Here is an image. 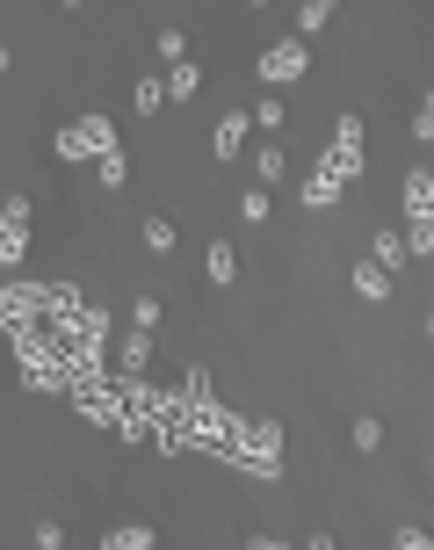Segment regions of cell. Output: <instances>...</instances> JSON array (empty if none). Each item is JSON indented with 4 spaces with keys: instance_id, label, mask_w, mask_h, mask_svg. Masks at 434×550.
<instances>
[{
    "instance_id": "1",
    "label": "cell",
    "mask_w": 434,
    "mask_h": 550,
    "mask_svg": "<svg viewBox=\"0 0 434 550\" xmlns=\"http://www.w3.org/2000/svg\"><path fill=\"white\" fill-rule=\"evenodd\" d=\"M362 167H369V160H362V116L348 109V116L333 124V145L319 152V167L304 174V189H297V196H304V210H326V203H340V196H348L355 181H362Z\"/></svg>"
},
{
    "instance_id": "2",
    "label": "cell",
    "mask_w": 434,
    "mask_h": 550,
    "mask_svg": "<svg viewBox=\"0 0 434 550\" xmlns=\"http://www.w3.org/2000/svg\"><path fill=\"white\" fill-rule=\"evenodd\" d=\"M398 239H406L413 261L434 254V174H427V160L406 174V232H398Z\"/></svg>"
},
{
    "instance_id": "3",
    "label": "cell",
    "mask_w": 434,
    "mask_h": 550,
    "mask_svg": "<svg viewBox=\"0 0 434 550\" xmlns=\"http://www.w3.org/2000/svg\"><path fill=\"white\" fill-rule=\"evenodd\" d=\"M29 254V196H8L0 203V275H15Z\"/></svg>"
},
{
    "instance_id": "4",
    "label": "cell",
    "mask_w": 434,
    "mask_h": 550,
    "mask_svg": "<svg viewBox=\"0 0 434 550\" xmlns=\"http://www.w3.org/2000/svg\"><path fill=\"white\" fill-rule=\"evenodd\" d=\"M254 73H261V87H283V80H304V73H312V44H297V37H283V44H268Z\"/></svg>"
},
{
    "instance_id": "5",
    "label": "cell",
    "mask_w": 434,
    "mask_h": 550,
    "mask_svg": "<svg viewBox=\"0 0 434 550\" xmlns=\"http://www.w3.org/2000/svg\"><path fill=\"white\" fill-rule=\"evenodd\" d=\"M246 138H254V116H246V109H232V116H217V131H210V152H217V160H246Z\"/></svg>"
},
{
    "instance_id": "6",
    "label": "cell",
    "mask_w": 434,
    "mask_h": 550,
    "mask_svg": "<svg viewBox=\"0 0 434 550\" xmlns=\"http://www.w3.org/2000/svg\"><path fill=\"white\" fill-rule=\"evenodd\" d=\"M160 543V529L152 522H116V529H102V550H152Z\"/></svg>"
},
{
    "instance_id": "7",
    "label": "cell",
    "mask_w": 434,
    "mask_h": 550,
    "mask_svg": "<svg viewBox=\"0 0 434 550\" xmlns=\"http://www.w3.org/2000/svg\"><path fill=\"white\" fill-rule=\"evenodd\" d=\"M348 275H355V297H362V304H384V297H391V275H384L377 261H355Z\"/></svg>"
},
{
    "instance_id": "8",
    "label": "cell",
    "mask_w": 434,
    "mask_h": 550,
    "mask_svg": "<svg viewBox=\"0 0 434 550\" xmlns=\"http://www.w3.org/2000/svg\"><path fill=\"white\" fill-rule=\"evenodd\" d=\"M196 87H203V66H196V58H189V66H174V73H160V95H167V102H189Z\"/></svg>"
},
{
    "instance_id": "9",
    "label": "cell",
    "mask_w": 434,
    "mask_h": 550,
    "mask_svg": "<svg viewBox=\"0 0 434 550\" xmlns=\"http://www.w3.org/2000/svg\"><path fill=\"white\" fill-rule=\"evenodd\" d=\"M369 261H377L384 275H406V261H413V254H406V239H398V232H377V247H369Z\"/></svg>"
},
{
    "instance_id": "10",
    "label": "cell",
    "mask_w": 434,
    "mask_h": 550,
    "mask_svg": "<svg viewBox=\"0 0 434 550\" xmlns=\"http://www.w3.org/2000/svg\"><path fill=\"white\" fill-rule=\"evenodd\" d=\"M145 362H152V333L131 326V333H123V362H116V370H123V377H145Z\"/></svg>"
},
{
    "instance_id": "11",
    "label": "cell",
    "mask_w": 434,
    "mask_h": 550,
    "mask_svg": "<svg viewBox=\"0 0 434 550\" xmlns=\"http://www.w3.org/2000/svg\"><path fill=\"white\" fill-rule=\"evenodd\" d=\"M290 174V160H283V145H261L254 152V189H275V181Z\"/></svg>"
},
{
    "instance_id": "12",
    "label": "cell",
    "mask_w": 434,
    "mask_h": 550,
    "mask_svg": "<svg viewBox=\"0 0 434 550\" xmlns=\"http://www.w3.org/2000/svg\"><path fill=\"white\" fill-rule=\"evenodd\" d=\"M95 174H102V189H109V196H123V189H131V160H123V145H116V152H102V160H95Z\"/></svg>"
},
{
    "instance_id": "13",
    "label": "cell",
    "mask_w": 434,
    "mask_h": 550,
    "mask_svg": "<svg viewBox=\"0 0 434 550\" xmlns=\"http://www.w3.org/2000/svg\"><path fill=\"white\" fill-rule=\"evenodd\" d=\"M326 22H333V0H304V8H297V44H304V37H319Z\"/></svg>"
},
{
    "instance_id": "14",
    "label": "cell",
    "mask_w": 434,
    "mask_h": 550,
    "mask_svg": "<svg viewBox=\"0 0 434 550\" xmlns=\"http://www.w3.org/2000/svg\"><path fill=\"white\" fill-rule=\"evenodd\" d=\"M131 109H138V116H160V109H167V95H160V73H145V80L131 87Z\"/></svg>"
},
{
    "instance_id": "15",
    "label": "cell",
    "mask_w": 434,
    "mask_h": 550,
    "mask_svg": "<svg viewBox=\"0 0 434 550\" xmlns=\"http://www.w3.org/2000/svg\"><path fill=\"white\" fill-rule=\"evenodd\" d=\"M145 247H152V254H174V247H181V225H174V218H145Z\"/></svg>"
},
{
    "instance_id": "16",
    "label": "cell",
    "mask_w": 434,
    "mask_h": 550,
    "mask_svg": "<svg viewBox=\"0 0 434 550\" xmlns=\"http://www.w3.org/2000/svg\"><path fill=\"white\" fill-rule=\"evenodd\" d=\"M239 261H232V239H210V283H232Z\"/></svg>"
},
{
    "instance_id": "17",
    "label": "cell",
    "mask_w": 434,
    "mask_h": 550,
    "mask_svg": "<svg viewBox=\"0 0 434 550\" xmlns=\"http://www.w3.org/2000/svg\"><path fill=\"white\" fill-rule=\"evenodd\" d=\"M254 449H261V456H275V464H283V420H254Z\"/></svg>"
},
{
    "instance_id": "18",
    "label": "cell",
    "mask_w": 434,
    "mask_h": 550,
    "mask_svg": "<svg viewBox=\"0 0 434 550\" xmlns=\"http://www.w3.org/2000/svg\"><path fill=\"white\" fill-rule=\"evenodd\" d=\"M246 116H254V131H283V102H275V95H261Z\"/></svg>"
},
{
    "instance_id": "19",
    "label": "cell",
    "mask_w": 434,
    "mask_h": 550,
    "mask_svg": "<svg viewBox=\"0 0 434 550\" xmlns=\"http://www.w3.org/2000/svg\"><path fill=\"white\" fill-rule=\"evenodd\" d=\"M160 319H167L160 297H138V304H131V326H138V333H160Z\"/></svg>"
},
{
    "instance_id": "20",
    "label": "cell",
    "mask_w": 434,
    "mask_h": 550,
    "mask_svg": "<svg viewBox=\"0 0 434 550\" xmlns=\"http://www.w3.org/2000/svg\"><path fill=\"white\" fill-rule=\"evenodd\" d=\"M355 449H362V456H369V449H384V420H377V413H362V420H355Z\"/></svg>"
},
{
    "instance_id": "21",
    "label": "cell",
    "mask_w": 434,
    "mask_h": 550,
    "mask_svg": "<svg viewBox=\"0 0 434 550\" xmlns=\"http://www.w3.org/2000/svg\"><path fill=\"white\" fill-rule=\"evenodd\" d=\"M160 58H167V73L189 66V37H181V29H167V37H160Z\"/></svg>"
},
{
    "instance_id": "22",
    "label": "cell",
    "mask_w": 434,
    "mask_h": 550,
    "mask_svg": "<svg viewBox=\"0 0 434 550\" xmlns=\"http://www.w3.org/2000/svg\"><path fill=\"white\" fill-rule=\"evenodd\" d=\"M239 218H246V225H268V189H246V196H239Z\"/></svg>"
},
{
    "instance_id": "23",
    "label": "cell",
    "mask_w": 434,
    "mask_h": 550,
    "mask_svg": "<svg viewBox=\"0 0 434 550\" xmlns=\"http://www.w3.org/2000/svg\"><path fill=\"white\" fill-rule=\"evenodd\" d=\"M37 550H66V522H37Z\"/></svg>"
},
{
    "instance_id": "24",
    "label": "cell",
    "mask_w": 434,
    "mask_h": 550,
    "mask_svg": "<svg viewBox=\"0 0 434 550\" xmlns=\"http://www.w3.org/2000/svg\"><path fill=\"white\" fill-rule=\"evenodd\" d=\"M413 138H420V145L434 138V102H420V109H413Z\"/></svg>"
},
{
    "instance_id": "25",
    "label": "cell",
    "mask_w": 434,
    "mask_h": 550,
    "mask_svg": "<svg viewBox=\"0 0 434 550\" xmlns=\"http://www.w3.org/2000/svg\"><path fill=\"white\" fill-rule=\"evenodd\" d=\"M391 543H398V550H427V543H434V536H427V529H413V522H406V529H398V536H391Z\"/></svg>"
},
{
    "instance_id": "26",
    "label": "cell",
    "mask_w": 434,
    "mask_h": 550,
    "mask_svg": "<svg viewBox=\"0 0 434 550\" xmlns=\"http://www.w3.org/2000/svg\"><path fill=\"white\" fill-rule=\"evenodd\" d=\"M0 73H8V44H0Z\"/></svg>"
}]
</instances>
